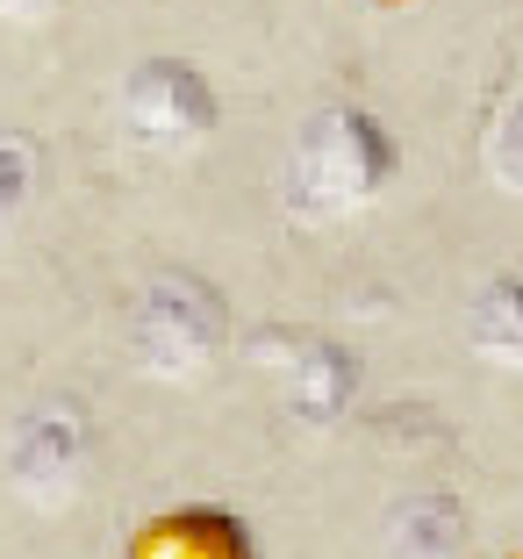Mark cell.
Wrapping results in <instances>:
<instances>
[{
  "label": "cell",
  "instance_id": "9c48e42d",
  "mask_svg": "<svg viewBox=\"0 0 523 559\" xmlns=\"http://www.w3.org/2000/svg\"><path fill=\"white\" fill-rule=\"evenodd\" d=\"M36 173H44V151L22 130H0V237H8V223L22 215V201L36 194Z\"/></svg>",
  "mask_w": 523,
  "mask_h": 559
},
{
  "label": "cell",
  "instance_id": "277c9868",
  "mask_svg": "<svg viewBox=\"0 0 523 559\" xmlns=\"http://www.w3.org/2000/svg\"><path fill=\"white\" fill-rule=\"evenodd\" d=\"M215 86L187 58H136L115 94V122L136 151H194L215 130Z\"/></svg>",
  "mask_w": 523,
  "mask_h": 559
},
{
  "label": "cell",
  "instance_id": "4fadbf2b",
  "mask_svg": "<svg viewBox=\"0 0 523 559\" xmlns=\"http://www.w3.org/2000/svg\"><path fill=\"white\" fill-rule=\"evenodd\" d=\"M388 8H402V0H388Z\"/></svg>",
  "mask_w": 523,
  "mask_h": 559
},
{
  "label": "cell",
  "instance_id": "30bf717a",
  "mask_svg": "<svg viewBox=\"0 0 523 559\" xmlns=\"http://www.w3.org/2000/svg\"><path fill=\"white\" fill-rule=\"evenodd\" d=\"M480 165H488V180L523 194V94L509 100L502 116L488 122V144H480Z\"/></svg>",
  "mask_w": 523,
  "mask_h": 559
},
{
  "label": "cell",
  "instance_id": "7a4b0ae2",
  "mask_svg": "<svg viewBox=\"0 0 523 559\" xmlns=\"http://www.w3.org/2000/svg\"><path fill=\"white\" fill-rule=\"evenodd\" d=\"M229 345V301L201 273H151L130 309V352L151 380H201Z\"/></svg>",
  "mask_w": 523,
  "mask_h": 559
},
{
  "label": "cell",
  "instance_id": "3957f363",
  "mask_svg": "<svg viewBox=\"0 0 523 559\" xmlns=\"http://www.w3.org/2000/svg\"><path fill=\"white\" fill-rule=\"evenodd\" d=\"M86 466H94V424L72 395L29 402V409L8 424V444H0V474L8 488L29 502V510H66L80 495Z\"/></svg>",
  "mask_w": 523,
  "mask_h": 559
},
{
  "label": "cell",
  "instance_id": "8992f818",
  "mask_svg": "<svg viewBox=\"0 0 523 559\" xmlns=\"http://www.w3.org/2000/svg\"><path fill=\"white\" fill-rule=\"evenodd\" d=\"M130 559H259L245 516L215 510V502H187V510H165L151 524H136Z\"/></svg>",
  "mask_w": 523,
  "mask_h": 559
},
{
  "label": "cell",
  "instance_id": "5b68a950",
  "mask_svg": "<svg viewBox=\"0 0 523 559\" xmlns=\"http://www.w3.org/2000/svg\"><path fill=\"white\" fill-rule=\"evenodd\" d=\"M273 388L295 424H337L352 409V395H359V359L337 337H280Z\"/></svg>",
  "mask_w": 523,
  "mask_h": 559
},
{
  "label": "cell",
  "instance_id": "ba28073f",
  "mask_svg": "<svg viewBox=\"0 0 523 559\" xmlns=\"http://www.w3.org/2000/svg\"><path fill=\"white\" fill-rule=\"evenodd\" d=\"M466 345L495 366H523V280H488L466 309Z\"/></svg>",
  "mask_w": 523,
  "mask_h": 559
},
{
  "label": "cell",
  "instance_id": "7c38bea8",
  "mask_svg": "<svg viewBox=\"0 0 523 559\" xmlns=\"http://www.w3.org/2000/svg\"><path fill=\"white\" fill-rule=\"evenodd\" d=\"M509 559H523V545H516V552H509Z\"/></svg>",
  "mask_w": 523,
  "mask_h": 559
},
{
  "label": "cell",
  "instance_id": "8fae6325",
  "mask_svg": "<svg viewBox=\"0 0 523 559\" xmlns=\"http://www.w3.org/2000/svg\"><path fill=\"white\" fill-rule=\"evenodd\" d=\"M50 8H58V0H0V15H8V22H44Z\"/></svg>",
  "mask_w": 523,
  "mask_h": 559
},
{
  "label": "cell",
  "instance_id": "52a82bcc",
  "mask_svg": "<svg viewBox=\"0 0 523 559\" xmlns=\"http://www.w3.org/2000/svg\"><path fill=\"white\" fill-rule=\"evenodd\" d=\"M459 552H466V510L452 495L424 488L388 510V559H459Z\"/></svg>",
  "mask_w": 523,
  "mask_h": 559
},
{
  "label": "cell",
  "instance_id": "6da1fadb",
  "mask_svg": "<svg viewBox=\"0 0 523 559\" xmlns=\"http://www.w3.org/2000/svg\"><path fill=\"white\" fill-rule=\"evenodd\" d=\"M394 136L380 130L366 108L337 100V108H316L301 122L295 151H287V209L301 223H344V215L373 209L394 180Z\"/></svg>",
  "mask_w": 523,
  "mask_h": 559
}]
</instances>
